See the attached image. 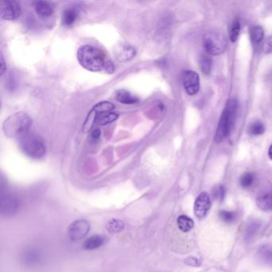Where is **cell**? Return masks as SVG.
Segmentation results:
<instances>
[{
    "instance_id": "21",
    "label": "cell",
    "mask_w": 272,
    "mask_h": 272,
    "mask_svg": "<svg viewBox=\"0 0 272 272\" xmlns=\"http://www.w3.org/2000/svg\"><path fill=\"white\" fill-rule=\"evenodd\" d=\"M125 228V223L118 219H113L107 223V229L110 233H118L123 231Z\"/></svg>"
},
{
    "instance_id": "14",
    "label": "cell",
    "mask_w": 272,
    "mask_h": 272,
    "mask_svg": "<svg viewBox=\"0 0 272 272\" xmlns=\"http://www.w3.org/2000/svg\"><path fill=\"white\" fill-rule=\"evenodd\" d=\"M117 101L122 104L132 105L138 103V98L136 96L132 95V93L125 90H120L116 93Z\"/></svg>"
},
{
    "instance_id": "6",
    "label": "cell",
    "mask_w": 272,
    "mask_h": 272,
    "mask_svg": "<svg viewBox=\"0 0 272 272\" xmlns=\"http://www.w3.org/2000/svg\"><path fill=\"white\" fill-rule=\"evenodd\" d=\"M19 207V198L12 192H4L1 193V213L4 216H10L15 214Z\"/></svg>"
},
{
    "instance_id": "16",
    "label": "cell",
    "mask_w": 272,
    "mask_h": 272,
    "mask_svg": "<svg viewBox=\"0 0 272 272\" xmlns=\"http://www.w3.org/2000/svg\"><path fill=\"white\" fill-rule=\"evenodd\" d=\"M23 260L25 263L29 265H35L39 263L41 260L42 256L40 252L34 248L26 250L23 254Z\"/></svg>"
},
{
    "instance_id": "26",
    "label": "cell",
    "mask_w": 272,
    "mask_h": 272,
    "mask_svg": "<svg viewBox=\"0 0 272 272\" xmlns=\"http://www.w3.org/2000/svg\"><path fill=\"white\" fill-rule=\"evenodd\" d=\"M265 132V127L260 121H255L248 128V132L252 136H259Z\"/></svg>"
},
{
    "instance_id": "7",
    "label": "cell",
    "mask_w": 272,
    "mask_h": 272,
    "mask_svg": "<svg viewBox=\"0 0 272 272\" xmlns=\"http://www.w3.org/2000/svg\"><path fill=\"white\" fill-rule=\"evenodd\" d=\"M90 230V224L87 220H75L68 228V235L72 241H79L87 235Z\"/></svg>"
},
{
    "instance_id": "25",
    "label": "cell",
    "mask_w": 272,
    "mask_h": 272,
    "mask_svg": "<svg viewBox=\"0 0 272 272\" xmlns=\"http://www.w3.org/2000/svg\"><path fill=\"white\" fill-rule=\"evenodd\" d=\"M240 31H241V23H240V21L238 19H235L231 23L229 28V38L231 42L235 43L238 40Z\"/></svg>"
},
{
    "instance_id": "28",
    "label": "cell",
    "mask_w": 272,
    "mask_h": 272,
    "mask_svg": "<svg viewBox=\"0 0 272 272\" xmlns=\"http://www.w3.org/2000/svg\"><path fill=\"white\" fill-rule=\"evenodd\" d=\"M212 59L207 55H203L200 59V68L205 75H209L212 70Z\"/></svg>"
},
{
    "instance_id": "8",
    "label": "cell",
    "mask_w": 272,
    "mask_h": 272,
    "mask_svg": "<svg viewBox=\"0 0 272 272\" xmlns=\"http://www.w3.org/2000/svg\"><path fill=\"white\" fill-rule=\"evenodd\" d=\"M0 15L4 20H15L20 16V5L16 1L4 0L0 4Z\"/></svg>"
},
{
    "instance_id": "33",
    "label": "cell",
    "mask_w": 272,
    "mask_h": 272,
    "mask_svg": "<svg viewBox=\"0 0 272 272\" xmlns=\"http://www.w3.org/2000/svg\"><path fill=\"white\" fill-rule=\"evenodd\" d=\"M185 263L188 265H192V266H199V261L196 258L190 257L188 258L185 261Z\"/></svg>"
},
{
    "instance_id": "17",
    "label": "cell",
    "mask_w": 272,
    "mask_h": 272,
    "mask_svg": "<svg viewBox=\"0 0 272 272\" xmlns=\"http://www.w3.org/2000/svg\"><path fill=\"white\" fill-rule=\"evenodd\" d=\"M177 227L182 232H189L194 227V222L190 217L181 215L177 220Z\"/></svg>"
},
{
    "instance_id": "23",
    "label": "cell",
    "mask_w": 272,
    "mask_h": 272,
    "mask_svg": "<svg viewBox=\"0 0 272 272\" xmlns=\"http://www.w3.org/2000/svg\"><path fill=\"white\" fill-rule=\"evenodd\" d=\"M115 109L114 105L110 101H101L93 107L92 112L94 114H103V113H110Z\"/></svg>"
},
{
    "instance_id": "27",
    "label": "cell",
    "mask_w": 272,
    "mask_h": 272,
    "mask_svg": "<svg viewBox=\"0 0 272 272\" xmlns=\"http://www.w3.org/2000/svg\"><path fill=\"white\" fill-rule=\"evenodd\" d=\"M255 182V175L252 173H245L241 177L240 183L244 188H248L252 187Z\"/></svg>"
},
{
    "instance_id": "4",
    "label": "cell",
    "mask_w": 272,
    "mask_h": 272,
    "mask_svg": "<svg viewBox=\"0 0 272 272\" xmlns=\"http://www.w3.org/2000/svg\"><path fill=\"white\" fill-rule=\"evenodd\" d=\"M19 141L21 150L30 158L40 159L46 154V144L40 135L29 132Z\"/></svg>"
},
{
    "instance_id": "2",
    "label": "cell",
    "mask_w": 272,
    "mask_h": 272,
    "mask_svg": "<svg viewBox=\"0 0 272 272\" xmlns=\"http://www.w3.org/2000/svg\"><path fill=\"white\" fill-rule=\"evenodd\" d=\"M32 119L26 113L19 112L10 116L3 125L4 133L9 138L20 139L29 133Z\"/></svg>"
},
{
    "instance_id": "32",
    "label": "cell",
    "mask_w": 272,
    "mask_h": 272,
    "mask_svg": "<svg viewBox=\"0 0 272 272\" xmlns=\"http://www.w3.org/2000/svg\"><path fill=\"white\" fill-rule=\"evenodd\" d=\"M6 63H5V60H4V54L1 53V62H0V75H3L6 71Z\"/></svg>"
},
{
    "instance_id": "9",
    "label": "cell",
    "mask_w": 272,
    "mask_h": 272,
    "mask_svg": "<svg viewBox=\"0 0 272 272\" xmlns=\"http://www.w3.org/2000/svg\"><path fill=\"white\" fill-rule=\"evenodd\" d=\"M211 205L212 202L209 194L206 192L199 194L194 203V213L196 217L199 220L205 218L210 210Z\"/></svg>"
},
{
    "instance_id": "20",
    "label": "cell",
    "mask_w": 272,
    "mask_h": 272,
    "mask_svg": "<svg viewBox=\"0 0 272 272\" xmlns=\"http://www.w3.org/2000/svg\"><path fill=\"white\" fill-rule=\"evenodd\" d=\"M104 243V239L100 235H93L85 241L83 246L86 250H94L100 248Z\"/></svg>"
},
{
    "instance_id": "29",
    "label": "cell",
    "mask_w": 272,
    "mask_h": 272,
    "mask_svg": "<svg viewBox=\"0 0 272 272\" xmlns=\"http://www.w3.org/2000/svg\"><path fill=\"white\" fill-rule=\"evenodd\" d=\"M219 216L225 223H232L236 219V214L234 212H230V211H220Z\"/></svg>"
},
{
    "instance_id": "10",
    "label": "cell",
    "mask_w": 272,
    "mask_h": 272,
    "mask_svg": "<svg viewBox=\"0 0 272 272\" xmlns=\"http://www.w3.org/2000/svg\"><path fill=\"white\" fill-rule=\"evenodd\" d=\"M183 83L189 95H195L199 90V75L192 71H186L183 74Z\"/></svg>"
},
{
    "instance_id": "12",
    "label": "cell",
    "mask_w": 272,
    "mask_h": 272,
    "mask_svg": "<svg viewBox=\"0 0 272 272\" xmlns=\"http://www.w3.org/2000/svg\"><path fill=\"white\" fill-rule=\"evenodd\" d=\"M36 13L42 17H50L54 14V8L51 3L39 1L35 4Z\"/></svg>"
},
{
    "instance_id": "1",
    "label": "cell",
    "mask_w": 272,
    "mask_h": 272,
    "mask_svg": "<svg viewBox=\"0 0 272 272\" xmlns=\"http://www.w3.org/2000/svg\"><path fill=\"white\" fill-rule=\"evenodd\" d=\"M78 60L82 67L92 72L113 74L115 71L114 63L104 51L93 46H82L78 51Z\"/></svg>"
},
{
    "instance_id": "15",
    "label": "cell",
    "mask_w": 272,
    "mask_h": 272,
    "mask_svg": "<svg viewBox=\"0 0 272 272\" xmlns=\"http://www.w3.org/2000/svg\"><path fill=\"white\" fill-rule=\"evenodd\" d=\"M258 207L263 211L272 210V192L262 194L256 199Z\"/></svg>"
},
{
    "instance_id": "18",
    "label": "cell",
    "mask_w": 272,
    "mask_h": 272,
    "mask_svg": "<svg viewBox=\"0 0 272 272\" xmlns=\"http://www.w3.org/2000/svg\"><path fill=\"white\" fill-rule=\"evenodd\" d=\"M79 16V12L75 8H68L62 14V24L65 26H71L76 22Z\"/></svg>"
},
{
    "instance_id": "11",
    "label": "cell",
    "mask_w": 272,
    "mask_h": 272,
    "mask_svg": "<svg viewBox=\"0 0 272 272\" xmlns=\"http://www.w3.org/2000/svg\"><path fill=\"white\" fill-rule=\"evenodd\" d=\"M136 55V50L134 47L129 44H121L116 48V58L119 62H126L134 58Z\"/></svg>"
},
{
    "instance_id": "5",
    "label": "cell",
    "mask_w": 272,
    "mask_h": 272,
    "mask_svg": "<svg viewBox=\"0 0 272 272\" xmlns=\"http://www.w3.org/2000/svg\"><path fill=\"white\" fill-rule=\"evenodd\" d=\"M203 46L208 54L211 55H220L227 48V40L221 32L211 30L206 32L203 36Z\"/></svg>"
},
{
    "instance_id": "34",
    "label": "cell",
    "mask_w": 272,
    "mask_h": 272,
    "mask_svg": "<svg viewBox=\"0 0 272 272\" xmlns=\"http://www.w3.org/2000/svg\"><path fill=\"white\" fill-rule=\"evenodd\" d=\"M100 134H101V132H100L99 129H96V130H94L92 132V137H93V138H96V139L100 136Z\"/></svg>"
},
{
    "instance_id": "3",
    "label": "cell",
    "mask_w": 272,
    "mask_h": 272,
    "mask_svg": "<svg viewBox=\"0 0 272 272\" xmlns=\"http://www.w3.org/2000/svg\"><path fill=\"white\" fill-rule=\"evenodd\" d=\"M237 110H238V101L236 100L231 99L227 101L219 121L217 130L215 135V141L216 142H222L226 137L229 135L236 119Z\"/></svg>"
},
{
    "instance_id": "31",
    "label": "cell",
    "mask_w": 272,
    "mask_h": 272,
    "mask_svg": "<svg viewBox=\"0 0 272 272\" xmlns=\"http://www.w3.org/2000/svg\"><path fill=\"white\" fill-rule=\"evenodd\" d=\"M263 51H264L265 54L272 53V37L269 38L265 42L264 45H263Z\"/></svg>"
},
{
    "instance_id": "13",
    "label": "cell",
    "mask_w": 272,
    "mask_h": 272,
    "mask_svg": "<svg viewBox=\"0 0 272 272\" xmlns=\"http://www.w3.org/2000/svg\"><path fill=\"white\" fill-rule=\"evenodd\" d=\"M93 113V112H92ZM94 114V113H93ZM95 117L93 119V123L100 125H106L112 123L118 118V114L115 113H103V114H94Z\"/></svg>"
},
{
    "instance_id": "35",
    "label": "cell",
    "mask_w": 272,
    "mask_h": 272,
    "mask_svg": "<svg viewBox=\"0 0 272 272\" xmlns=\"http://www.w3.org/2000/svg\"><path fill=\"white\" fill-rule=\"evenodd\" d=\"M268 156L269 157H270V160H272V145L270 146V147L269 148Z\"/></svg>"
},
{
    "instance_id": "19",
    "label": "cell",
    "mask_w": 272,
    "mask_h": 272,
    "mask_svg": "<svg viewBox=\"0 0 272 272\" xmlns=\"http://www.w3.org/2000/svg\"><path fill=\"white\" fill-rule=\"evenodd\" d=\"M264 37V31L260 26H255L251 30V39L252 43L255 47H259L263 42Z\"/></svg>"
},
{
    "instance_id": "22",
    "label": "cell",
    "mask_w": 272,
    "mask_h": 272,
    "mask_svg": "<svg viewBox=\"0 0 272 272\" xmlns=\"http://www.w3.org/2000/svg\"><path fill=\"white\" fill-rule=\"evenodd\" d=\"M258 252L259 259L263 261V263L272 266V247H262Z\"/></svg>"
},
{
    "instance_id": "24",
    "label": "cell",
    "mask_w": 272,
    "mask_h": 272,
    "mask_svg": "<svg viewBox=\"0 0 272 272\" xmlns=\"http://www.w3.org/2000/svg\"><path fill=\"white\" fill-rule=\"evenodd\" d=\"M261 223L259 221H256V220H254V221L251 222L248 224V225L246 227V233H245V238L247 240H250L252 239L254 235L256 234L258 230L259 229L260 227Z\"/></svg>"
},
{
    "instance_id": "30",
    "label": "cell",
    "mask_w": 272,
    "mask_h": 272,
    "mask_svg": "<svg viewBox=\"0 0 272 272\" xmlns=\"http://www.w3.org/2000/svg\"><path fill=\"white\" fill-rule=\"evenodd\" d=\"M226 190L225 188L222 185L215 187L213 190V196L216 200L219 201H223L224 197H225Z\"/></svg>"
}]
</instances>
